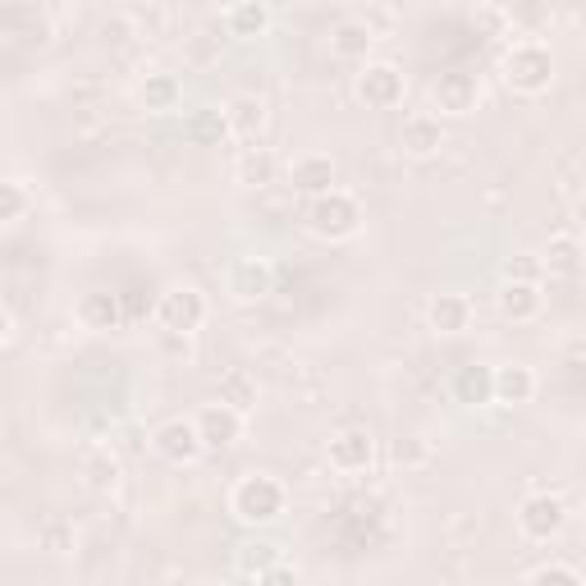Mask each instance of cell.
Segmentation results:
<instances>
[{
    "mask_svg": "<svg viewBox=\"0 0 586 586\" xmlns=\"http://www.w3.org/2000/svg\"><path fill=\"white\" fill-rule=\"evenodd\" d=\"M285 509H289V490H285L280 477H270V473H248L229 490V514L244 527H270Z\"/></svg>",
    "mask_w": 586,
    "mask_h": 586,
    "instance_id": "6da1fadb",
    "label": "cell"
},
{
    "mask_svg": "<svg viewBox=\"0 0 586 586\" xmlns=\"http://www.w3.org/2000/svg\"><path fill=\"white\" fill-rule=\"evenodd\" d=\"M307 229L317 234V239H326V244H344V239H354V234L362 229V207H358L354 192L330 188V192H321V198H311Z\"/></svg>",
    "mask_w": 586,
    "mask_h": 586,
    "instance_id": "7a4b0ae2",
    "label": "cell"
},
{
    "mask_svg": "<svg viewBox=\"0 0 586 586\" xmlns=\"http://www.w3.org/2000/svg\"><path fill=\"white\" fill-rule=\"evenodd\" d=\"M504 83H509L514 92H523V97L550 92V83H555V56H550V47L518 42L509 56H504Z\"/></svg>",
    "mask_w": 586,
    "mask_h": 586,
    "instance_id": "3957f363",
    "label": "cell"
},
{
    "mask_svg": "<svg viewBox=\"0 0 586 586\" xmlns=\"http://www.w3.org/2000/svg\"><path fill=\"white\" fill-rule=\"evenodd\" d=\"M151 449L161 454L166 463H175V467H192L207 454V440H202V431H198V421H192V417H170V421H161L151 431Z\"/></svg>",
    "mask_w": 586,
    "mask_h": 586,
    "instance_id": "277c9868",
    "label": "cell"
},
{
    "mask_svg": "<svg viewBox=\"0 0 586 586\" xmlns=\"http://www.w3.org/2000/svg\"><path fill=\"white\" fill-rule=\"evenodd\" d=\"M156 321H161L166 335H192V330H202V321H207V298H202V289H192V285L166 289L161 302H156Z\"/></svg>",
    "mask_w": 586,
    "mask_h": 586,
    "instance_id": "5b68a950",
    "label": "cell"
},
{
    "mask_svg": "<svg viewBox=\"0 0 586 586\" xmlns=\"http://www.w3.org/2000/svg\"><path fill=\"white\" fill-rule=\"evenodd\" d=\"M404 92H408V78L399 64L389 60H367L362 73H358V97L371 106V110H395L404 106Z\"/></svg>",
    "mask_w": 586,
    "mask_h": 586,
    "instance_id": "8992f818",
    "label": "cell"
},
{
    "mask_svg": "<svg viewBox=\"0 0 586 586\" xmlns=\"http://www.w3.org/2000/svg\"><path fill=\"white\" fill-rule=\"evenodd\" d=\"M564 527H568V509H564L559 495H527V499H523V509H518V532H523L527 540L545 545V540H555Z\"/></svg>",
    "mask_w": 586,
    "mask_h": 586,
    "instance_id": "52a82bcc",
    "label": "cell"
},
{
    "mask_svg": "<svg viewBox=\"0 0 586 586\" xmlns=\"http://www.w3.org/2000/svg\"><path fill=\"white\" fill-rule=\"evenodd\" d=\"M326 458H330V467L339 477H358L376 463V440H371V431H362V426H348V431L330 436Z\"/></svg>",
    "mask_w": 586,
    "mask_h": 586,
    "instance_id": "ba28073f",
    "label": "cell"
},
{
    "mask_svg": "<svg viewBox=\"0 0 586 586\" xmlns=\"http://www.w3.org/2000/svg\"><path fill=\"white\" fill-rule=\"evenodd\" d=\"M431 101H436L440 115H473L477 101H481L477 73H467V69H449V73H440L436 83H431Z\"/></svg>",
    "mask_w": 586,
    "mask_h": 586,
    "instance_id": "9c48e42d",
    "label": "cell"
},
{
    "mask_svg": "<svg viewBox=\"0 0 586 586\" xmlns=\"http://www.w3.org/2000/svg\"><path fill=\"white\" fill-rule=\"evenodd\" d=\"M225 289H229L234 302H257V298H266L270 289H276V270H270L266 257H239L229 266Z\"/></svg>",
    "mask_w": 586,
    "mask_h": 586,
    "instance_id": "30bf717a",
    "label": "cell"
},
{
    "mask_svg": "<svg viewBox=\"0 0 586 586\" xmlns=\"http://www.w3.org/2000/svg\"><path fill=\"white\" fill-rule=\"evenodd\" d=\"M192 421H198V431H202L207 449H229V445L244 440V413L234 408V404H225V399L202 404Z\"/></svg>",
    "mask_w": 586,
    "mask_h": 586,
    "instance_id": "8fae6325",
    "label": "cell"
},
{
    "mask_svg": "<svg viewBox=\"0 0 586 586\" xmlns=\"http://www.w3.org/2000/svg\"><path fill=\"white\" fill-rule=\"evenodd\" d=\"M399 147H404V156H413V161H431V156H440V147H445L440 115L413 110L404 120V129H399Z\"/></svg>",
    "mask_w": 586,
    "mask_h": 586,
    "instance_id": "7c38bea8",
    "label": "cell"
},
{
    "mask_svg": "<svg viewBox=\"0 0 586 586\" xmlns=\"http://www.w3.org/2000/svg\"><path fill=\"white\" fill-rule=\"evenodd\" d=\"M289 188L294 192H307V198H321V192L335 188V161H330V151H302L289 161L285 170Z\"/></svg>",
    "mask_w": 586,
    "mask_h": 586,
    "instance_id": "4fadbf2b",
    "label": "cell"
},
{
    "mask_svg": "<svg viewBox=\"0 0 586 586\" xmlns=\"http://www.w3.org/2000/svg\"><path fill=\"white\" fill-rule=\"evenodd\" d=\"M495 307H499V317L504 321H514V326H527L540 317V307H545V294L540 285H523V280H504V289L495 294Z\"/></svg>",
    "mask_w": 586,
    "mask_h": 586,
    "instance_id": "5bb4252c",
    "label": "cell"
},
{
    "mask_svg": "<svg viewBox=\"0 0 586 586\" xmlns=\"http://www.w3.org/2000/svg\"><path fill=\"white\" fill-rule=\"evenodd\" d=\"M473 298L467 294H436L431 307H426V321H431L436 335H467L473 330Z\"/></svg>",
    "mask_w": 586,
    "mask_h": 586,
    "instance_id": "9a60e30c",
    "label": "cell"
},
{
    "mask_svg": "<svg viewBox=\"0 0 586 586\" xmlns=\"http://www.w3.org/2000/svg\"><path fill=\"white\" fill-rule=\"evenodd\" d=\"M532 399H536V371L532 367H523V362L495 367V404L518 408V404H532Z\"/></svg>",
    "mask_w": 586,
    "mask_h": 586,
    "instance_id": "2e32d148",
    "label": "cell"
},
{
    "mask_svg": "<svg viewBox=\"0 0 586 586\" xmlns=\"http://www.w3.org/2000/svg\"><path fill=\"white\" fill-rule=\"evenodd\" d=\"M371 42H376L371 23H362V19H344V23L335 28V37H330V51H335L339 60H348V64H367Z\"/></svg>",
    "mask_w": 586,
    "mask_h": 586,
    "instance_id": "e0dca14e",
    "label": "cell"
},
{
    "mask_svg": "<svg viewBox=\"0 0 586 586\" xmlns=\"http://www.w3.org/2000/svg\"><path fill=\"white\" fill-rule=\"evenodd\" d=\"M73 321L83 330H115L120 326V298L115 294H83L73 302Z\"/></svg>",
    "mask_w": 586,
    "mask_h": 586,
    "instance_id": "ac0fdd59",
    "label": "cell"
},
{
    "mask_svg": "<svg viewBox=\"0 0 586 586\" xmlns=\"http://www.w3.org/2000/svg\"><path fill=\"white\" fill-rule=\"evenodd\" d=\"M138 101H142L147 110H156V115L179 110V101H183V83H179L175 73H147V78H142V88H138Z\"/></svg>",
    "mask_w": 586,
    "mask_h": 586,
    "instance_id": "d6986e66",
    "label": "cell"
},
{
    "mask_svg": "<svg viewBox=\"0 0 586 586\" xmlns=\"http://www.w3.org/2000/svg\"><path fill=\"white\" fill-rule=\"evenodd\" d=\"M266 28H270L266 0H239V6L225 10V32L229 37H261Z\"/></svg>",
    "mask_w": 586,
    "mask_h": 586,
    "instance_id": "ffe728a7",
    "label": "cell"
},
{
    "mask_svg": "<svg viewBox=\"0 0 586 586\" xmlns=\"http://www.w3.org/2000/svg\"><path fill=\"white\" fill-rule=\"evenodd\" d=\"M239 179L248 188H270V183L280 179V156L270 151V147H248L239 156Z\"/></svg>",
    "mask_w": 586,
    "mask_h": 586,
    "instance_id": "44dd1931",
    "label": "cell"
},
{
    "mask_svg": "<svg viewBox=\"0 0 586 586\" xmlns=\"http://www.w3.org/2000/svg\"><path fill=\"white\" fill-rule=\"evenodd\" d=\"M229 125H234V138H257L261 129H266V120H270V110H266V101H257V97H234L229 101Z\"/></svg>",
    "mask_w": 586,
    "mask_h": 586,
    "instance_id": "7402d4cb",
    "label": "cell"
},
{
    "mask_svg": "<svg viewBox=\"0 0 586 586\" xmlns=\"http://www.w3.org/2000/svg\"><path fill=\"white\" fill-rule=\"evenodd\" d=\"M216 399L234 404L239 413H252V408H257V399H261V385H257V376H252V371L234 367V371H225V376H220V395H216Z\"/></svg>",
    "mask_w": 586,
    "mask_h": 586,
    "instance_id": "603a6c76",
    "label": "cell"
},
{
    "mask_svg": "<svg viewBox=\"0 0 586 586\" xmlns=\"http://www.w3.org/2000/svg\"><path fill=\"white\" fill-rule=\"evenodd\" d=\"M280 568V550L270 540H248V545H239V573L244 577H266L270 582V573Z\"/></svg>",
    "mask_w": 586,
    "mask_h": 586,
    "instance_id": "cb8c5ba5",
    "label": "cell"
},
{
    "mask_svg": "<svg viewBox=\"0 0 586 586\" xmlns=\"http://www.w3.org/2000/svg\"><path fill=\"white\" fill-rule=\"evenodd\" d=\"M83 481H88L92 490H110L115 481H120V458H115L110 449H92V454L83 458Z\"/></svg>",
    "mask_w": 586,
    "mask_h": 586,
    "instance_id": "d4e9b609",
    "label": "cell"
},
{
    "mask_svg": "<svg viewBox=\"0 0 586 586\" xmlns=\"http://www.w3.org/2000/svg\"><path fill=\"white\" fill-rule=\"evenodd\" d=\"M458 399L463 404H490L495 399V371L490 367H467L458 376Z\"/></svg>",
    "mask_w": 586,
    "mask_h": 586,
    "instance_id": "484cf974",
    "label": "cell"
},
{
    "mask_svg": "<svg viewBox=\"0 0 586 586\" xmlns=\"http://www.w3.org/2000/svg\"><path fill=\"white\" fill-rule=\"evenodd\" d=\"M28 211H32L28 183H23V179H6V183H0V220H6V225H19Z\"/></svg>",
    "mask_w": 586,
    "mask_h": 586,
    "instance_id": "4316f807",
    "label": "cell"
},
{
    "mask_svg": "<svg viewBox=\"0 0 586 586\" xmlns=\"http://www.w3.org/2000/svg\"><path fill=\"white\" fill-rule=\"evenodd\" d=\"M545 266L559 270V276H573V270L582 266V244L577 239H550V248H545Z\"/></svg>",
    "mask_w": 586,
    "mask_h": 586,
    "instance_id": "83f0119b",
    "label": "cell"
},
{
    "mask_svg": "<svg viewBox=\"0 0 586 586\" xmlns=\"http://www.w3.org/2000/svg\"><path fill=\"white\" fill-rule=\"evenodd\" d=\"M540 276H545V257H536V252H518V257H509V261H504V280L540 285Z\"/></svg>",
    "mask_w": 586,
    "mask_h": 586,
    "instance_id": "f1b7e54d",
    "label": "cell"
},
{
    "mask_svg": "<svg viewBox=\"0 0 586 586\" xmlns=\"http://www.w3.org/2000/svg\"><path fill=\"white\" fill-rule=\"evenodd\" d=\"M389 458H395V467H421L426 458H431V449H426V440L421 436H399L395 445H389Z\"/></svg>",
    "mask_w": 586,
    "mask_h": 586,
    "instance_id": "f546056e",
    "label": "cell"
},
{
    "mask_svg": "<svg viewBox=\"0 0 586 586\" xmlns=\"http://www.w3.org/2000/svg\"><path fill=\"white\" fill-rule=\"evenodd\" d=\"M192 133H198V138H229L234 125H229L225 110H202L198 120H192Z\"/></svg>",
    "mask_w": 586,
    "mask_h": 586,
    "instance_id": "4dcf8cb0",
    "label": "cell"
},
{
    "mask_svg": "<svg viewBox=\"0 0 586 586\" xmlns=\"http://www.w3.org/2000/svg\"><path fill=\"white\" fill-rule=\"evenodd\" d=\"M129 37H133V19H129V14H115V19L101 23V42H106V47H125Z\"/></svg>",
    "mask_w": 586,
    "mask_h": 586,
    "instance_id": "1f68e13d",
    "label": "cell"
},
{
    "mask_svg": "<svg viewBox=\"0 0 586 586\" xmlns=\"http://www.w3.org/2000/svg\"><path fill=\"white\" fill-rule=\"evenodd\" d=\"M527 582H582V573L573 564H540L527 573Z\"/></svg>",
    "mask_w": 586,
    "mask_h": 586,
    "instance_id": "d6a6232c",
    "label": "cell"
},
{
    "mask_svg": "<svg viewBox=\"0 0 586 586\" xmlns=\"http://www.w3.org/2000/svg\"><path fill=\"white\" fill-rule=\"evenodd\" d=\"M573 220H577V234H586V198L573 207Z\"/></svg>",
    "mask_w": 586,
    "mask_h": 586,
    "instance_id": "836d02e7",
    "label": "cell"
},
{
    "mask_svg": "<svg viewBox=\"0 0 586 586\" xmlns=\"http://www.w3.org/2000/svg\"><path fill=\"white\" fill-rule=\"evenodd\" d=\"M582 179H586V151H582Z\"/></svg>",
    "mask_w": 586,
    "mask_h": 586,
    "instance_id": "e575fe53",
    "label": "cell"
},
{
    "mask_svg": "<svg viewBox=\"0 0 586 586\" xmlns=\"http://www.w3.org/2000/svg\"><path fill=\"white\" fill-rule=\"evenodd\" d=\"M229 6H239V0H225V10H229Z\"/></svg>",
    "mask_w": 586,
    "mask_h": 586,
    "instance_id": "d590c367",
    "label": "cell"
}]
</instances>
